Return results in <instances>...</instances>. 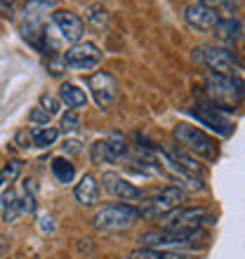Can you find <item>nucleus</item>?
Listing matches in <instances>:
<instances>
[{"label":"nucleus","mask_w":245,"mask_h":259,"mask_svg":"<svg viewBox=\"0 0 245 259\" xmlns=\"http://www.w3.org/2000/svg\"><path fill=\"white\" fill-rule=\"evenodd\" d=\"M128 156V144L123 139V135L118 132H111L106 139H99V142L92 146V160L97 165H111L118 163Z\"/></svg>","instance_id":"nucleus-11"},{"label":"nucleus","mask_w":245,"mask_h":259,"mask_svg":"<svg viewBox=\"0 0 245 259\" xmlns=\"http://www.w3.org/2000/svg\"><path fill=\"white\" fill-rule=\"evenodd\" d=\"M243 40H245V19H243Z\"/></svg>","instance_id":"nucleus-35"},{"label":"nucleus","mask_w":245,"mask_h":259,"mask_svg":"<svg viewBox=\"0 0 245 259\" xmlns=\"http://www.w3.org/2000/svg\"><path fill=\"white\" fill-rule=\"evenodd\" d=\"M31 5H35V7H52L57 3V0H28Z\"/></svg>","instance_id":"nucleus-33"},{"label":"nucleus","mask_w":245,"mask_h":259,"mask_svg":"<svg viewBox=\"0 0 245 259\" xmlns=\"http://www.w3.org/2000/svg\"><path fill=\"white\" fill-rule=\"evenodd\" d=\"M88 88H90V92H92V97H95L97 106H99V109H109L111 104L118 99L120 85H118L116 78L111 73H106V71H95V73L88 78Z\"/></svg>","instance_id":"nucleus-10"},{"label":"nucleus","mask_w":245,"mask_h":259,"mask_svg":"<svg viewBox=\"0 0 245 259\" xmlns=\"http://www.w3.org/2000/svg\"><path fill=\"white\" fill-rule=\"evenodd\" d=\"M19 203H21V212H28V214L35 212V186L31 179H24V193L19 196Z\"/></svg>","instance_id":"nucleus-23"},{"label":"nucleus","mask_w":245,"mask_h":259,"mask_svg":"<svg viewBox=\"0 0 245 259\" xmlns=\"http://www.w3.org/2000/svg\"><path fill=\"white\" fill-rule=\"evenodd\" d=\"M172 139L184 151H189L193 158H198V160L215 163L219 158L217 139L208 135L203 127H196V125H191V123H177L172 127Z\"/></svg>","instance_id":"nucleus-3"},{"label":"nucleus","mask_w":245,"mask_h":259,"mask_svg":"<svg viewBox=\"0 0 245 259\" xmlns=\"http://www.w3.org/2000/svg\"><path fill=\"white\" fill-rule=\"evenodd\" d=\"M205 238L208 233L203 229H151L139 236V247L177 252L179 247H196Z\"/></svg>","instance_id":"nucleus-2"},{"label":"nucleus","mask_w":245,"mask_h":259,"mask_svg":"<svg viewBox=\"0 0 245 259\" xmlns=\"http://www.w3.org/2000/svg\"><path fill=\"white\" fill-rule=\"evenodd\" d=\"M31 135H33V146H38V149H48V146H52V144L57 142L59 130L50 127V125H43V127L31 130Z\"/></svg>","instance_id":"nucleus-20"},{"label":"nucleus","mask_w":245,"mask_h":259,"mask_svg":"<svg viewBox=\"0 0 245 259\" xmlns=\"http://www.w3.org/2000/svg\"><path fill=\"white\" fill-rule=\"evenodd\" d=\"M50 113L43 106H33V109L28 111V123H33V125H38V127H43V125H50Z\"/></svg>","instance_id":"nucleus-26"},{"label":"nucleus","mask_w":245,"mask_h":259,"mask_svg":"<svg viewBox=\"0 0 245 259\" xmlns=\"http://www.w3.org/2000/svg\"><path fill=\"white\" fill-rule=\"evenodd\" d=\"M64 151H66V153H80L83 144L78 142V139H68V142H64Z\"/></svg>","instance_id":"nucleus-32"},{"label":"nucleus","mask_w":245,"mask_h":259,"mask_svg":"<svg viewBox=\"0 0 245 259\" xmlns=\"http://www.w3.org/2000/svg\"><path fill=\"white\" fill-rule=\"evenodd\" d=\"M196 3L217 10L219 17H222V14H231L233 10H236V5H238V0H196Z\"/></svg>","instance_id":"nucleus-25"},{"label":"nucleus","mask_w":245,"mask_h":259,"mask_svg":"<svg viewBox=\"0 0 245 259\" xmlns=\"http://www.w3.org/2000/svg\"><path fill=\"white\" fill-rule=\"evenodd\" d=\"M52 24H55V28L59 31L61 40L64 42H71V45H75V42L83 40V33H85V21H83L80 14L71 12V10H57V12H52Z\"/></svg>","instance_id":"nucleus-12"},{"label":"nucleus","mask_w":245,"mask_h":259,"mask_svg":"<svg viewBox=\"0 0 245 259\" xmlns=\"http://www.w3.org/2000/svg\"><path fill=\"white\" fill-rule=\"evenodd\" d=\"M73 196L75 200L83 205V207H90V205L97 203V198H99V184H97V179L92 175H83L78 179V184L73 189Z\"/></svg>","instance_id":"nucleus-17"},{"label":"nucleus","mask_w":245,"mask_h":259,"mask_svg":"<svg viewBox=\"0 0 245 259\" xmlns=\"http://www.w3.org/2000/svg\"><path fill=\"white\" fill-rule=\"evenodd\" d=\"M193 62L208 66L212 73L222 75H238L240 71L238 59L231 55V50L222 45H198L193 50Z\"/></svg>","instance_id":"nucleus-6"},{"label":"nucleus","mask_w":245,"mask_h":259,"mask_svg":"<svg viewBox=\"0 0 245 259\" xmlns=\"http://www.w3.org/2000/svg\"><path fill=\"white\" fill-rule=\"evenodd\" d=\"M222 19L217 10H212L208 5H200V3H191L186 10H184V21L189 24L193 31H212L217 26V21Z\"/></svg>","instance_id":"nucleus-14"},{"label":"nucleus","mask_w":245,"mask_h":259,"mask_svg":"<svg viewBox=\"0 0 245 259\" xmlns=\"http://www.w3.org/2000/svg\"><path fill=\"white\" fill-rule=\"evenodd\" d=\"M59 99L73 111H80L88 106V95H85V90H80L78 85H73V82H64V85H61Z\"/></svg>","instance_id":"nucleus-18"},{"label":"nucleus","mask_w":245,"mask_h":259,"mask_svg":"<svg viewBox=\"0 0 245 259\" xmlns=\"http://www.w3.org/2000/svg\"><path fill=\"white\" fill-rule=\"evenodd\" d=\"M102 59H104V52L90 40H80V42H75V45H71L64 52V57H61L64 66L73 68V71H90V68L99 66Z\"/></svg>","instance_id":"nucleus-7"},{"label":"nucleus","mask_w":245,"mask_h":259,"mask_svg":"<svg viewBox=\"0 0 245 259\" xmlns=\"http://www.w3.org/2000/svg\"><path fill=\"white\" fill-rule=\"evenodd\" d=\"M14 146H19V149H31V146H33V135H31V130L21 127L19 132L14 135Z\"/></svg>","instance_id":"nucleus-29"},{"label":"nucleus","mask_w":245,"mask_h":259,"mask_svg":"<svg viewBox=\"0 0 245 259\" xmlns=\"http://www.w3.org/2000/svg\"><path fill=\"white\" fill-rule=\"evenodd\" d=\"M160 151H163L168 158H172L177 165H182L184 170H189L191 175H198V177H200L203 167L198 165V158H193L189 151H184L182 146H177V144H160Z\"/></svg>","instance_id":"nucleus-16"},{"label":"nucleus","mask_w":245,"mask_h":259,"mask_svg":"<svg viewBox=\"0 0 245 259\" xmlns=\"http://www.w3.org/2000/svg\"><path fill=\"white\" fill-rule=\"evenodd\" d=\"M212 33H215L217 42H222V48L233 45L238 38H243V21H238L236 17H222L217 21V26L212 28Z\"/></svg>","instance_id":"nucleus-15"},{"label":"nucleus","mask_w":245,"mask_h":259,"mask_svg":"<svg viewBox=\"0 0 245 259\" xmlns=\"http://www.w3.org/2000/svg\"><path fill=\"white\" fill-rule=\"evenodd\" d=\"M142 212L139 207L130 203H111L104 205L102 210H97V214L92 217V226H95L99 233H120L125 229L139 222Z\"/></svg>","instance_id":"nucleus-4"},{"label":"nucleus","mask_w":245,"mask_h":259,"mask_svg":"<svg viewBox=\"0 0 245 259\" xmlns=\"http://www.w3.org/2000/svg\"><path fill=\"white\" fill-rule=\"evenodd\" d=\"M85 21H90L92 26L97 28H104L106 26V21H109V12H106V7L95 3V5H88L85 7Z\"/></svg>","instance_id":"nucleus-22"},{"label":"nucleus","mask_w":245,"mask_h":259,"mask_svg":"<svg viewBox=\"0 0 245 259\" xmlns=\"http://www.w3.org/2000/svg\"><path fill=\"white\" fill-rule=\"evenodd\" d=\"M14 3H17V0H0V14H3V17H12Z\"/></svg>","instance_id":"nucleus-31"},{"label":"nucleus","mask_w":245,"mask_h":259,"mask_svg":"<svg viewBox=\"0 0 245 259\" xmlns=\"http://www.w3.org/2000/svg\"><path fill=\"white\" fill-rule=\"evenodd\" d=\"M38 106H43L50 116H57L61 111V99H57L55 95H48V92H45V95L40 97V104H38Z\"/></svg>","instance_id":"nucleus-27"},{"label":"nucleus","mask_w":245,"mask_h":259,"mask_svg":"<svg viewBox=\"0 0 245 259\" xmlns=\"http://www.w3.org/2000/svg\"><path fill=\"white\" fill-rule=\"evenodd\" d=\"M205 88V102H210L212 106H217L224 113L236 111V106L245 102V82L240 80V75H222V73H205L203 80Z\"/></svg>","instance_id":"nucleus-1"},{"label":"nucleus","mask_w":245,"mask_h":259,"mask_svg":"<svg viewBox=\"0 0 245 259\" xmlns=\"http://www.w3.org/2000/svg\"><path fill=\"white\" fill-rule=\"evenodd\" d=\"M3 184H5V179H3V170H0V191H3Z\"/></svg>","instance_id":"nucleus-34"},{"label":"nucleus","mask_w":245,"mask_h":259,"mask_svg":"<svg viewBox=\"0 0 245 259\" xmlns=\"http://www.w3.org/2000/svg\"><path fill=\"white\" fill-rule=\"evenodd\" d=\"M191 116L196 118L203 127H210L212 132H217L219 137H231L233 127H236V125H233V120L226 116L224 111H219L217 106H212V104L205 102V99H200V102H198V106H193V109H191Z\"/></svg>","instance_id":"nucleus-8"},{"label":"nucleus","mask_w":245,"mask_h":259,"mask_svg":"<svg viewBox=\"0 0 245 259\" xmlns=\"http://www.w3.org/2000/svg\"><path fill=\"white\" fill-rule=\"evenodd\" d=\"M19 172H21V163H19V160H10V163L5 165V170H3V179L12 184L14 179L19 177Z\"/></svg>","instance_id":"nucleus-30"},{"label":"nucleus","mask_w":245,"mask_h":259,"mask_svg":"<svg viewBox=\"0 0 245 259\" xmlns=\"http://www.w3.org/2000/svg\"><path fill=\"white\" fill-rule=\"evenodd\" d=\"M50 170H52V175H55L57 182H61V184H71V182L75 179V167H73V163H71L68 158H64V156L52 158V163H50Z\"/></svg>","instance_id":"nucleus-19"},{"label":"nucleus","mask_w":245,"mask_h":259,"mask_svg":"<svg viewBox=\"0 0 245 259\" xmlns=\"http://www.w3.org/2000/svg\"><path fill=\"white\" fill-rule=\"evenodd\" d=\"M215 219L205 207H177L160 217V229H200L203 224H212Z\"/></svg>","instance_id":"nucleus-9"},{"label":"nucleus","mask_w":245,"mask_h":259,"mask_svg":"<svg viewBox=\"0 0 245 259\" xmlns=\"http://www.w3.org/2000/svg\"><path fill=\"white\" fill-rule=\"evenodd\" d=\"M184 198H186L184 189H179V186H163V189H158V191L142 198L139 212H142V217L160 219V217H165L168 212L182 207Z\"/></svg>","instance_id":"nucleus-5"},{"label":"nucleus","mask_w":245,"mask_h":259,"mask_svg":"<svg viewBox=\"0 0 245 259\" xmlns=\"http://www.w3.org/2000/svg\"><path fill=\"white\" fill-rule=\"evenodd\" d=\"M102 184L104 189L111 193V196L120 198L123 203H130V200H142L144 198V191L139 189V186H135L130 179L120 177L118 172H104L102 175Z\"/></svg>","instance_id":"nucleus-13"},{"label":"nucleus","mask_w":245,"mask_h":259,"mask_svg":"<svg viewBox=\"0 0 245 259\" xmlns=\"http://www.w3.org/2000/svg\"><path fill=\"white\" fill-rule=\"evenodd\" d=\"M128 259H163V250H151V247H137L128 254Z\"/></svg>","instance_id":"nucleus-28"},{"label":"nucleus","mask_w":245,"mask_h":259,"mask_svg":"<svg viewBox=\"0 0 245 259\" xmlns=\"http://www.w3.org/2000/svg\"><path fill=\"white\" fill-rule=\"evenodd\" d=\"M19 214H21L19 196L14 191H7L5 196H3V219H5V222H14Z\"/></svg>","instance_id":"nucleus-21"},{"label":"nucleus","mask_w":245,"mask_h":259,"mask_svg":"<svg viewBox=\"0 0 245 259\" xmlns=\"http://www.w3.org/2000/svg\"><path fill=\"white\" fill-rule=\"evenodd\" d=\"M78 127H80V116H78V111L68 109L66 113H61L59 132H64V135H71V132H75Z\"/></svg>","instance_id":"nucleus-24"}]
</instances>
